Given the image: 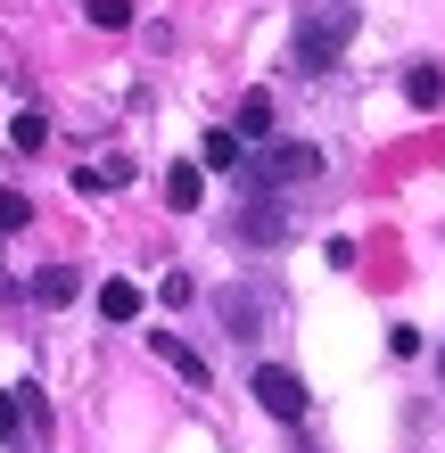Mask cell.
Returning a JSON list of instances; mask_svg holds the SVG:
<instances>
[{"mask_svg":"<svg viewBox=\"0 0 445 453\" xmlns=\"http://www.w3.org/2000/svg\"><path fill=\"white\" fill-rule=\"evenodd\" d=\"M437 363H445V355H437Z\"/></svg>","mask_w":445,"mask_h":453,"instance_id":"2e32d148","label":"cell"},{"mask_svg":"<svg viewBox=\"0 0 445 453\" xmlns=\"http://www.w3.org/2000/svg\"><path fill=\"white\" fill-rule=\"evenodd\" d=\"M231 132H240V149H248V141H265V132H272V91H248V99H240V124H231Z\"/></svg>","mask_w":445,"mask_h":453,"instance_id":"5b68a950","label":"cell"},{"mask_svg":"<svg viewBox=\"0 0 445 453\" xmlns=\"http://www.w3.org/2000/svg\"><path fill=\"white\" fill-rule=\"evenodd\" d=\"M99 313H108V322H141V288L133 280H108V288H99Z\"/></svg>","mask_w":445,"mask_h":453,"instance_id":"9c48e42d","label":"cell"},{"mask_svg":"<svg viewBox=\"0 0 445 453\" xmlns=\"http://www.w3.org/2000/svg\"><path fill=\"white\" fill-rule=\"evenodd\" d=\"M74 288H83V280H74V264H50V273H34V297H42V305H66Z\"/></svg>","mask_w":445,"mask_h":453,"instance_id":"30bf717a","label":"cell"},{"mask_svg":"<svg viewBox=\"0 0 445 453\" xmlns=\"http://www.w3.org/2000/svg\"><path fill=\"white\" fill-rule=\"evenodd\" d=\"M347 42H355V9H347V0H322V9L297 25V66L305 74H330Z\"/></svg>","mask_w":445,"mask_h":453,"instance_id":"6da1fadb","label":"cell"},{"mask_svg":"<svg viewBox=\"0 0 445 453\" xmlns=\"http://www.w3.org/2000/svg\"><path fill=\"white\" fill-rule=\"evenodd\" d=\"M83 17L99 34H124V25H133V0H83Z\"/></svg>","mask_w":445,"mask_h":453,"instance_id":"7c38bea8","label":"cell"},{"mask_svg":"<svg viewBox=\"0 0 445 453\" xmlns=\"http://www.w3.org/2000/svg\"><path fill=\"white\" fill-rule=\"evenodd\" d=\"M240 132H206V149H198V173H231V165H240Z\"/></svg>","mask_w":445,"mask_h":453,"instance_id":"8992f818","label":"cell"},{"mask_svg":"<svg viewBox=\"0 0 445 453\" xmlns=\"http://www.w3.org/2000/svg\"><path fill=\"white\" fill-rule=\"evenodd\" d=\"M297 231V215H289V198H256L248 215H240V239L248 248H280V239Z\"/></svg>","mask_w":445,"mask_h":453,"instance_id":"277c9868","label":"cell"},{"mask_svg":"<svg viewBox=\"0 0 445 453\" xmlns=\"http://www.w3.org/2000/svg\"><path fill=\"white\" fill-rule=\"evenodd\" d=\"M404 99L412 108H437L445 99V66H404Z\"/></svg>","mask_w":445,"mask_h":453,"instance_id":"52a82bcc","label":"cell"},{"mask_svg":"<svg viewBox=\"0 0 445 453\" xmlns=\"http://www.w3.org/2000/svg\"><path fill=\"white\" fill-rule=\"evenodd\" d=\"M198 190H206V173H198V165H173V173H165V206H173V215H190Z\"/></svg>","mask_w":445,"mask_h":453,"instance_id":"ba28073f","label":"cell"},{"mask_svg":"<svg viewBox=\"0 0 445 453\" xmlns=\"http://www.w3.org/2000/svg\"><path fill=\"white\" fill-rule=\"evenodd\" d=\"M9 141H17V149H42V141H50V124H42V108H25V116L9 124Z\"/></svg>","mask_w":445,"mask_h":453,"instance_id":"5bb4252c","label":"cell"},{"mask_svg":"<svg viewBox=\"0 0 445 453\" xmlns=\"http://www.w3.org/2000/svg\"><path fill=\"white\" fill-rule=\"evenodd\" d=\"M25 223H34V198H25V190H0V231H25Z\"/></svg>","mask_w":445,"mask_h":453,"instance_id":"4fadbf2b","label":"cell"},{"mask_svg":"<svg viewBox=\"0 0 445 453\" xmlns=\"http://www.w3.org/2000/svg\"><path fill=\"white\" fill-rule=\"evenodd\" d=\"M17 429H25V404H17V395H9V388H0V445H9Z\"/></svg>","mask_w":445,"mask_h":453,"instance_id":"9a60e30c","label":"cell"},{"mask_svg":"<svg viewBox=\"0 0 445 453\" xmlns=\"http://www.w3.org/2000/svg\"><path fill=\"white\" fill-rule=\"evenodd\" d=\"M313 173H322V149H313V141H272V149H256L248 157V181H256V190H297V181H313Z\"/></svg>","mask_w":445,"mask_h":453,"instance_id":"7a4b0ae2","label":"cell"},{"mask_svg":"<svg viewBox=\"0 0 445 453\" xmlns=\"http://www.w3.org/2000/svg\"><path fill=\"white\" fill-rule=\"evenodd\" d=\"M256 404H265L272 420H305V380L289 363H265V371H256Z\"/></svg>","mask_w":445,"mask_h":453,"instance_id":"3957f363","label":"cell"},{"mask_svg":"<svg viewBox=\"0 0 445 453\" xmlns=\"http://www.w3.org/2000/svg\"><path fill=\"white\" fill-rule=\"evenodd\" d=\"M157 355H165V363H173V371H181V380H190V388L206 380V363H198V355H190V346H181L173 330H157Z\"/></svg>","mask_w":445,"mask_h":453,"instance_id":"8fae6325","label":"cell"}]
</instances>
